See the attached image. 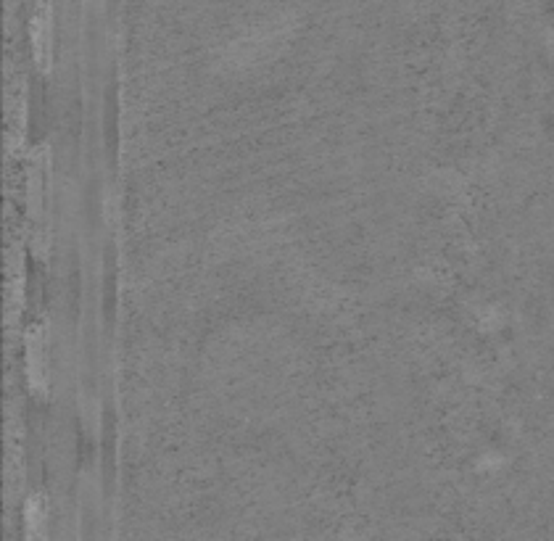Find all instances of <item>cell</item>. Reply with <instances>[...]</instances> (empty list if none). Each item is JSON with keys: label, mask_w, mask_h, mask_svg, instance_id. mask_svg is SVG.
Listing matches in <instances>:
<instances>
[{"label": "cell", "mask_w": 554, "mask_h": 541, "mask_svg": "<svg viewBox=\"0 0 554 541\" xmlns=\"http://www.w3.org/2000/svg\"><path fill=\"white\" fill-rule=\"evenodd\" d=\"M32 56H35L37 72L51 74L53 69V16L48 3H37L32 14Z\"/></svg>", "instance_id": "cell-1"}, {"label": "cell", "mask_w": 554, "mask_h": 541, "mask_svg": "<svg viewBox=\"0 0 554 541\" xmlns=\"http://www.w3.org/2000/svg\"><path fill=\"white\" fill-rule=\"evenodd\" d=\"M27 373H30V386L37 396H45L48 391V373H45V338L43 330L32 328L27 333Z\"/></svg>", "instance_id": "cell-2"}, {"label": "cell", "mask_w": 554, "mask_h": 541, "mask_svg": "<svg viewBox=\"0 0 554 541\" xmlns=\"http://www.w3.org/2000/svg\"><path fill=\"white\" fill-rule=\"evenodd\" d=\"M43 523H45L43 497H32L30 502H27V536H30V539H40V536H43Z\"/></svg>", "instance_id": "cell-3"}]
</instances>
